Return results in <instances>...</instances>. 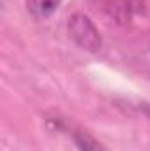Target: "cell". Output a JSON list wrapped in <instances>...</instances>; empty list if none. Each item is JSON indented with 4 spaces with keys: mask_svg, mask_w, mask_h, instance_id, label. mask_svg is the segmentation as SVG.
<instances>
[{
    "mask_svg": "<svg viewBox=\"0 0 150 151\" xmlns=\"http://www.w3.org/2000/svg\"><path fill=\"white\" fill-rule=\"evenodd\" d=\"M69 34L85 49L95 51L101 46V37H99L95 27L92 25V21L87 16H79L78 14L69 21Z\"/></svg>",
    "mask_w": 150,
    "mask_h": 151,
    "instance_id": "1",
    "label": "cell"
},
{
    "mask_svg": "<svg viewBox=\"0 0 150 151\" xmlns=\"http://www.w3.org/2000/svg\"><path fill=\"white\" fill-rule=\"evenodd\" d=\"M62 0H25L28 12L36 19H46L50 18L60 5Z\"/></svg>",
    "mask_w": 150,
    "mask_h": 151,
    "instance_id": "2",
    "label": "cell"
}]
</instances>
